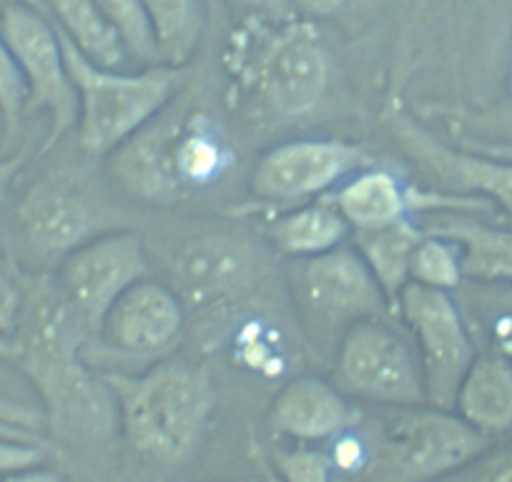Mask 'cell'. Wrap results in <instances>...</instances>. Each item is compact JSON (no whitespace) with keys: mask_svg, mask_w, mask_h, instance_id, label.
Here are the masks:
<instances>
[{"mask_svg":"<svg viewBox=\"0 0 512 482\" xmlns=\"http://www.w3.org/2000/svg\"><path fill=\"white\" fill-rule=\"evenodd\" d=\"M23 314L11 337L8 362L41 397L46 430L66 445L101 442L118 427L116 400L106 380L86 365L91 337L56 279H23Z\"/></svg>","mask_w":512,"mask_h":482,"instance_id":"6da1fadb","label":"cell"},{"mask_svg":"<svg viewBox=\"0 0 512 482\" xmlns=\"http://www.w3.org/2000/svg\"><path fill=\"white\" fill-rule=\"evenodd\" d=\"M118 412V430L136 455L181 465L199 450L216 410V387L204 365L159 359L141 375H103Z\"/></svg>","mask_w":512,"mask_h":482,"instance_id":"7a4b0ae2","label":"cell"},{"mask_svg":"<svg viewBox=\"0 0 512 482\" xmlns=\"http://www.w3.org/2000/svg\"><path fill=\"white\" fill-rule=\"evenodd\" d=\"M362 425V422H359ZM367 437L364 482H440L490 447V437L455 410L397 407L362 430Z\"/></svg>","mask_w":512,"mask_h":482,"instance_id":"3957f363","label":"cell"},{"mask_svg":"<svg viewBox=\"0 0 512 482\" xmlns=\"http://www.w3.org/2000/svg\"><path fill=\"white\" fill-rule=\"evenodd\" d=\"M58 28V26H56ZM63 58L78 93V144L91 156L113 154L169 108L176 68L149 66L121 73L88 61L61 31Z\"/></svg>","mask_w":512,"mask_h":482,"instance_id":"277c9868","label":"cell"},{"mask_svg":"<svg viewBox=\"0 0 512 482\" xmlns=\"http://www.w3.org/2000/svg\"><path fill=\"white\" fill-rule=\"evenodd\" d=\"M334 385L347 395L387 407L427 405L425 377L412 334L387 317L352 324L339 339Z\"/></svg>","mask_w":512,"mask_h":482,"instance_id":"5b68a950","label":"cell"},{"mask_svg":"<svg viewBox=\"0 0 512 482\" xmlns=\"http://www.w3.org/2000/svg\"><path fill=\"white\" fill-rule=\"evenodd\" d=\"M0 38L26 81V113H48L41 151L53 149L78 124V93L68 76L56 23L33 0H8L0 11Z\"/></svg>","mask_w":512,"mask_h":482,"instance_id":"8992f818","label":"cell"},{"mask_svg":"<svg viewBox=\"0 0 512 482\" xmlns=\"http://www.w3.org/2000/svg\"><path fill=\"white\" fill-rule=\"evenodd\" d=\"M395 309L420 354L427 405L455 410L457 392L477 357L475 337L455 292L410 282Z\"/></svg>","mask_w":512,"mask_h":482,"instance_id":"52a82bcc","label":"cell"},{"mask_svg":"<svg viewBox=\"0 0 512 482\" xmlns=\"http://www.w3.org/2000/svg\"><path fill=\"white\" fill-rule=\"evenodd\" d=\"M294 262V299L304 319L322 332H347L352 324L387 317L395 309L354 247L342 244L332 252Z\"/></svg>","mask_w":512,"mask_h":482,"instance_id":"ba28073f","label":"cell"},{"mask_svg":"<svg viewBox=\"0 0 512 482\" xmlns=\"http://www.w3.org/2000/svg\"><path fill=\"white\" fill-rule=\"evenodd\" d=\"M144 277H149V257L134 231L93 236L56 267L58 289L91 337L108 307Z\"/></svg>","mask_w":512,"mask_h":482,"instance_id":"9c48e42d","label":"cell"},{"mask_svg":"<svg viewBox=\"0 0 512 482\" xmlns=\"http://www.w3.org/2000/svg\"><path fill=\"white\" fill-rule=\"evenodd\" d=\"M362 161V146L342 139L287 141L254 166L251 194L264 204H304L337 189Z\"/></svg>","mask_w":512,"mask_h":482,"instance_id":"30bf717a","label":"cell"},{"mask_svg":"<svg viewBox=\"0 0 512 482\" xmlns=\"http://www.w3.org/2000/svg\"><path fill=\"white\" fill-rule=\"evenodd\" d=\"M184 324L186 307L174 289L144 277L108 307L96 339L121 357L159 362L179 344Z\"/></svg>","mask_w":512,"mask_h":482,"instance_id":"8fae6325","label":"cell"},{"mask_svg":"<svg viewBox=\"0 0 512 482\" xmlns=\"http://www.w3.org/2000/svg\"><path fill=\"white\" fill-rule=\"evenodd\" d=\"M18 234L31 259L61 264L98 231V209L83 191L61 179H41L26 191L16 209Z\"/></svg>","mask_w":512,"mask_h":482,"instance_id":"7c38bea8","label":"cell"},{"mask_svg":"<svg viewBox=\"0 0 512 482\" xmlns=\"http://www.w3.org/2000/svg\"><path fill=\"white\" fill-rule=\"evenodd\" d=\"M329 61L319 36L307 26L284 28L256 63V86L282 116L309 113L327 91Z\"/></svg>","mask_w":512,"mask_h":482,"instance_id":"4fadbf2b","label":"cell"},{"mask_svg":"<svg viewBox=\"0 0 512 482\" xmlns=\"http://www.w3.org/2000/svg\"><path fill=\"white\" fill-rule=\"evenodd\" d=\"M387 124L405 154L415 159L427 174L455 191L472 194L475 199L500 206L502 211L512 214V161L485 159L472 151L452 149L422 129L405 111H392Z\"/></svg>","mask_w":512,"mask_h":482,"instance_id":"5bb4252c","label":"cell"},{"mask_svg":"<svg viewBox=\"0 0 512 482\" xmlns=\"http://www.w3.org/2000/svg\"><path fill=\"white\" fill-rule=\"evenodd\" d=\"M339 214L347 219L352 231L374 229L412 219L417 211H485L490 204L475 196L422 194L387 169H362L329 194Z\"/></svg>","mask_w":512,"mask_h":482,"instance_id":"9a60e30c","label":"cell"},{"mask_svg":"<svg viewBox=\"0 0 512 482\" xmlns=\"http://www.w3.org/2000/svg\"><path fill=\"white\" fill-rule=\"evenodd\" d=\"M251 254L229 234L194 236L171 262V289L191 309L226 302L249 282Z\"/></svg>","mask_w":512,"mask_h":482,"instance_id":"2e32d148","label":"cell"},{"mask_svg":"<svg viewBox=\"0 0 512 482\" xmlns=\"http://www.w3.org/2000/svg\"><path fill=\"white\" fill-rule=\"evenodd\" d=\"M359 420V412L347 402L337 385L319 377H297L289 382L269 407V430L297 445L332 442Z\"/></svg>","mask_w":512,"mask_h":482,"instance_id":"e0dca14e","label":"cell"},{"mask_svg":"<svg viewBox=\"0 0 512 482\" xmlns=\"http://www.w3.org/2000/svg\"><path fill=\"white\" fill-rule=\"evenodd\" d=\"M455 412L485 437L512 430V357L500 352L477 354L462 380Z\"/></svg>","mask_w":512,"mask_h":482,"instance_id":"ac0fdd59","label":"cell"},{"mask_svg":"<svg viewBox=\"0 0 512 482\" xmlns=\"http://www.w3.org/2000/svg\"><path fill=\"white\" fill-rule=\"evenodd\" d=\"M422 229L452 239L460 247L462 272L470 282L512 284V229L467 219L465 211H437Z\"/></svg>","mask_w":512,"mask_h":482,"instance_id":"d6986e66","label":"cell"},{"mask_svg":"<svg viewBox=\"0 0 512 482\" xmlns=\"http://www.w3.org/2000/svg\"><path fill=\"white\" fill-rule=\"evenodd\" d=\"M159 116L113 151L118 154L116 171L123 184L151 199H161L181 189L174 169V146L181 126L156 124Z\"/></svg>","mask_w":512,"mask_h":482,"instance_id":"ffe728a7","label":"cell"},{"mask_svg":"<svg viewBox=\"0 0 512 482\" xmlns=\"http://www.w3.org/2000/svg\"><path fill=\"white\" fill-rule=\"evenodd\" d=\"M349 236H352V226L339 214L329 196L297 204L269 224V241L279 254L292 262L332 252L342 247Z\"/></svg>","mask_w":512,"mask_h":482,"instance_id":"44dd1931","label":"cell"},{"mask_svg":"<svg viewBox=\"0 0 512 482\" xmlns=\"http://www.w3.org/2000/svg\"><path fill=\"white\" fill-rule=\"evenodd\" d=\"M422 236H425V229L412 219L352 231V247L364 259L392 307H397L402 289L410 284L412 257Z\"/></svg>","mask_w":512,"mask_h":482,"instance_id":"7402d4cb","label":"cell"},{"mask_svg":"<svg viewBox=\"0 0 512 482\" xmlns=\"http://www.w3.org/2000/svg\"><path fill=\"white\" fill-rule=\"evenodd\" d=\"M36 3L88 61L121 71L123 63L128 61V53L118 33L98 13L93 0H36Z\"/></svg>","mask_w":512,"mask_h":482,"instance_id":"603a6c76","label":"cell"},{"mask_svg":"<svg viewBox=\"0 0 512 482\" xmlns=\"http://www.w3.org/2000/svg\"><path fill=\"white\" fill-rule=\"evenodd\" d=\"M156 41L159 66L179 68L191 61L204 36L201 0H141Z\"/></svg>","mask_w":512,"mask_h":482,"instance_id":"cb8c5ba5","label":"cell"},{"mask_svg":"<svg viewBox=\"0 0 512 482\" xmlns=\"http://www.w3.org/2000/svg\"><path fill=\"white\" fill-rule=\"evenodd\" d=\"M457 302L467 322L490 342L492 352L512 357V284L465 279L457 287Z\"/></svg>","mask_w":512,"mask_h":482,"instance_id":"d4e9b609","label":"cell"},{"mask_svg":"<svg viewBox=\"0 0 512 482\" xmlns=\"http://www.w3.org/2000/svg\"><path fill=\"white\" fill-rule=\"evenodd\" d=\"M229 164V146L204 118H191L189 124L181 126L174 146V169L181 186L214 184Z\"/></svg>","mask_w":512,"mask_h":482,"instance_id":"484cf974","label":"cell"},{"mask_svg":"<svg viewBox=\"0 0 512 482\" xmlns=\"http://www.w3.org/2000/svg\"><path fill=\"white\" fill-rule=\"evenodd\" d=\"M410 282L442 292H457V287L465 282L460 247L447 236L425 231L412 257Z\"/></svg>","mask_w":512,"mask_h":482,"instance_id":"4316f807","label":"cell"},{"mask_svg":"<svg viewBox=\"0 0 512 482\" xmlns=\"http://www.w3.org/2000/svg\"><path fill=\"white\" fill-rule=\"evenodd\" d=\"M93 3L108 21V26L118 33L128 58L144 63V66H159L154 33H151V23L141 0H93Z\"/></svg>","mask_w":512,"mask_h":482,"instance_id":"83f0119b","label":"cell"},{"mask_svg":"<svg viewBox=\"0 0 512 482\" xmlns=\"http://www.w3.org/2000/svg\"><path fill=\"white\" fill-rule=\"evenodd\" d=\"M26 81L21 76L11 48L0 38V124H3V141H13L21 131V121L26 116Z\"/></svg>","mask_w":512,"mask_h":482,"instance_id":"f1b7e54d","label":"cell"},{"mask_svg":"<svg viewBox=\"0 0 512 482\" xmlns=\"http://www.w3.org/2000/svg\"><path fill=\"white\" fill-rule=\"evenodd\" d=\"M269 462L282 482H334L332 460L324 450L299 445L294 450H277Z\"/></svg>","mask_w":512,"mask_h":482,"instance_id":"f546056e","label":"cell"},{"mask_svg":"<svg viewBox=\"0 0 512 482\" xmlns=\"http://www.w3.org/2000/svg\"><path fill=\"white\" fill-rule=\"evenodd\" d=\"M440 482H512V445L487 447Z\"/></svg>","mask_w":512,"mask_h":482,"instance_id":"4dcf8cb0","label":"cell"},{"mask_svg":"<svg viewBox=\"0 0 512 482\" xmlns=\"http://www.w3.org/2000/svg\"><path fill=\"white\" fill-rule=\"evenodd\" d=\"M46 427L43 412L23 407L18 402L3 400L0 397V437L23 442H41L38 432Z\"/></svg>","mask_w":512,"mask_h":482,"instance_id":"1f68e13d","label":"cell"},{"mask_svg":"<svg viewBox=\"0 0 512 482\" xmlns=\"http://www.w3.org/2000/svg\"><path fill=\"white\" fill-rule=\"evenodd\" d=\"M23 302H26L23 279L13 277V274L0 267V339L13 337V332L18 329Z\"/></svg>","mask_w":512,"mask_h":482,"instance_id":"d6a6232c","label":"cell"},{"mask_svg":"<svg viewBox=\"0 0 512 482\" xmlns=\"http://www.w3.org/2000/svg\"><path fill=\"white\" fill-rule=\"evenodd\" d=\"M43 447L41 442H23L0 437V475L8 472L28 470V467L41 465Z\"/></svg>","mask_w":512,"mask_h":482,"instance_id":"836d02e7","label":"cell"},{"mask_svg":"<svg viewBox=\"0 0 512 482\" xmlns=\"http://www.w3.org/2000/svg\"><path fill=\"white\" fill-rule=\"evenodd\" d=\"M23 166H26V156L23 154L0 156V209H3V204H6L8 194H11L13 184H16Z\"/></svg>","mask_w":512,"mask_h":482,"instance_id":"e575fe53","label":"cell"},{"mask_svg":"<svg viewBox=\"0 0 512 482\" xmlns=\"http://www.w3.org/2000/svg\"><path fill=\"white\" fill-rule=\"evenodd\" d=\"M294 11H299L307 18H327L332 13L342 11L352 0H289Z\"/></svg>","mask_w":512,"mask_h":482,"instance_id":"d590c367","label":"cell"},{"mask_svg":"<svg viewBox=\"0 0 512 482\" xmlns=\"http://www.w3.org/2000/svg\"><path fill=\"white\" fill-rule=\"evenodd\" d=\"M234 3H239L241 8H246L251 13H259V16L277 18V21L282 16H287V11L292 8L289 0H234Z\"/></svg>","mask_w":512,"mask_h":482,"instance_id":"8d00e7d4","label":"cell"},{"mask_svg":"<svg viewBox=\"0 0 512 482\" xmlns=\"http://www.w3.org/2000/svg\"><path fill=\"white\" fill-rule=\"evenodd\" d=\"M0 482H63V480L61 475H56L53 470H46V467L36 465V467H28V470L0 475Z\"/></svg>","mask_w":512,"mask_h":482,"instance_id":"74e56055","label":"cell"},{"mask_svg":"<svg viewBox=\"0 0 512 482\" xmlns=\"http://www.w3.org/2000/svg\"><path fill=\"white\" fill-rule=\"evenodd\" d=\"M254 460H256V467H259V472H262V482H282L279 480L277 470L272 467V462H269V457L262 452V447L254 445Z\"/></svg>","mask_w":512,"mask_h":482,"instance_id":"f35d334b","label":"cell"},{"mask_svg":"<svg viewBox=\"0 0 512 482\" xmlns=\"http://www.w3.org/2000/svg\"><path fill=\"white\" fill-rule=\"evenodd\" d=\"M6 264V254H3V247H0V267Z\"/></svg>","mask_w":512,"mask_h":482,"instance_id":"ab89813d","label":"cell"},{"mask_svg":"<svg viewBox=\"0 0 512 482\" xmlns=\"http://www.w3.org/2000/svg\"><path fill=\"white\" fill-rule=\"evenodd\" d=\"M510 88H512V76H510Z\"/></svg>","mask_w":512,"mask_h":482,"instance_id":"60d3db41","label":"cell"},{"mask_svg":"<svg viewBox=\"0 0 512 482\" xmlns=\"http://www.w3.org/2000/svg\"><path fill=\"white\" fill-rule=\"evenodd\" d=\"M254 482H262V480H254Z\"/></svg>","mask_w":512,"mask_h":482,"instance_id":"b9f144b4","label":"cell"}]
</instances>
